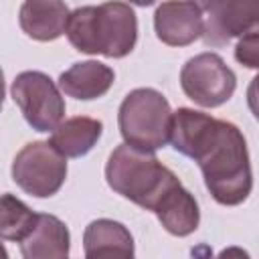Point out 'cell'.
I'll return each instance as SVG.
<instances>
[{
  "label": "cell",
  "mask_w": 259,
  "mask_h": 259,
  "mask_svg": "<svg viewBox=\"0 0 259 259\" xmlns=\"http://www.w3.org/2000/svg\"><path fill=\"white\" fill-rule=\"evenodd\" d=\"M85 255L95 257H132L134 241L127 229L115 221L99 219L85 229Z\"/></svg>",
  "instance_id": "4fadbf2b"
},
{
  "label": "cell",
  "mask_w": 259,
  "mask_h": 259,
  "mask_svg": "<svg viewBox=\"0 0 259 259\" xmlns=\"http://www.w3.org/2000/svg\"><path fill=\"white\" fill-rule=\"evenodd\" d=\"M65 156L51 142H32L24 146L12 164L14 182L28 194L45 198L53 196L65 182Z\"/></svg>",
  "instance_id": "5b68a950"
},
{
  "label": "cell",
  "mask_w": 259,
  "mask_h": 259,
  "mask_svg": "<svg viewBox=\"0 0 259 259\" xmlns=\"http://www.w3.org/2000/svg\"><path fill=\"white\" fill-rule=\"evenodd\" d=\"M172 146L198 162L206 188L221 204H239L251 192V166L237 125L194 109L172 113Z\"/></svg>",
  "instance_id": "6da1fadb"
},
{
  "label": "cell",
  "mask_w": 259,
  "mask_h": 259,
  "mask_svg": "<svg viewBox=\"0 0 259 259\" xmlns=\"http://www.w3.org/2000/svg\"><path fill=\"white\" fill-rule=\"evenodd\" d=\"M36 214L12 194L0 196V237L22 241L32 229Z\"/></svg>",
  "instance_id": "9a60e30c"
},
{
  "label": "cell",
  "mask_w": 259,
  "mask_h": 259,
  "mask_svg": "<svg viewBox=\"0 0 259 259\" xmlns=\"http://www.w3.org/2000/svg\"><path fill=\"white\" fill-rule=\"evenodd\" d=\"M105 176L117 194L154 210L168 233L184 237L198 227L196 200L152 152L119 146L109 156Z\"/></svg>",
  "instance_id": "7a4b0ae2"
},
{
  "label": "cell",
  "mask_w": 259,
  "mask_h": 259,
  "mask_svg": "<svg viewBox=\"0 0 259 259\" xmlns=\"http://www.w3.org/2000/svg\"><path fill=\"white\" fill-rule=\"evenodd\" d=\"M154 26L162 42L184 47L202 34V10L192 0H168L156 10Z\"/></svg>",
  "instance_id": "9c48e42d"
},
{
  "label": "cell",
  "mask_w": 259,
  "mask_h": 259,
  "mask_svg": "<svg viewBox=\"0 0 259 259\" xmlns=\"http://www.w3.org/2000/svg\"><path fill=\"white\" fill-rule=\"evenodd\" d=\"M26 259H61L69 255V231L53 214H36L28 235L20 241Z\"/></svg>",
  "instance_id": "30bf717a"
},
{
  "label": "cell",
  "mask_w": 259,
  "mask_h": 259,
  "mask_svg": "<svg viewBox=\"0 0 259 259\" xmlns=\"http://www.w3.org/2000/svg\"><path fill=\"white\" fill-rule=\"evenodd\" d=\"M208 12L210 16L202 28V36L206 45L221 47L257 26L259 0H217Z\"/></svg>",
  "instance_id": "ba28073f"
},
{
  "label": "cell",
  "mask_w": 259,
  "mask_h": 259,
  "mask_svg": "<svg viewBox=\"0 0 259 259\" xmlns=\"http://www.w3.org/2000/svg\"><path fill=\"white\" fill-rule=\"evenodd\" d=\"M180 85L194 103L202 107H217L231 99L237 79L219 55L202 53L182 67Z\"/></svg>",
  "instance_id": "52a82bcc"
},
{
  "label": "cell",
  "mask_w": 259,
  "mask_h": 259,
  "mask_svg": "<svg viewBox=\"0 0 259 259\" xmlns=\"http://www.w3.org/2000/svg\"><path fill=\"white\" fill-rule=\"evenodd\" d=\"M12 97L24 119L36 132L55 130L65 115V101L57 85L38 71H24L12 83Z\"/></svg>",
  "instance_id": "8992f818"
},
{
  "label": "cell",
  "mask_w": 259,
  "mask_h": 259,
  "mask_svg": "<svg viewBox=\"0 0 259 259\" xmlns=\"http://www.w3.org/2000/svg\"><path fill=\"white\" fill-rule=\"evenodd\" d=\"M101 136V121L93 117H71L53 130L51 144L65 158H79L87 154Z\"/></svg>",
  "instance_id": "5bb4252c"
},
{
  "label": "cell",
  "mask_w": 259,
  "mask_h": 259,
  "mask_svg": "<svg viewBox=\"0 0 259 259\" xmlns=\"http://www.w3.org/2000/svg\"><path fill=\"white\" fill-rule=\"evenodd\" d=\"M192 2H194L200 10H210V8L214 6V2H217V0H192Z\"/></svg>",
  "instance_id": "e0dca14e"
},
{
  "label": "cell",
  "mask_w": 259,
  "mask_h": 259,
  "mask_svg": "<svg viewBox=\"0 0 259 259\" xmlns=\"http://www.w3.org/2000/svg\"><path fill=\"white\" fill-rule=\"evenodd\" d=\"M235 55H237V61L243 63L245 67H251V69L257 67V63H259V34L255 28L243 34V38L237 45Z\"/></svg>",
  "instance_id": "2e32d148"
},
{
  "label": "cell",
  "mask_w": 259,
  "mask_h": 259,
  "mask_svg": "<svg viewBox=\"0 0 259 259\" xmlns=\"http://www.w3.org/2000/svg\"><path fill=\"white\" fill-rule=\"evenodd\" d=\"M0 257H6V249L0 245Z\"/></svg>",
  "instance_id": "ffe728a7"
},
{
  "label": "cell",
  "mask_w": 259,
  "mask_h": 259,
  "mask_svg": "<svg viewBox=\"0 0 259 259\" xmlns=\"http://www.w3.org/2000/svg\"><path fill=\"white\" fill-rule=\"evenodd\" d=\"M119 130L127 146L142 152H156L170 140L172 111L156 89L132 91L119 107Z\"/></svg>",
  "instance_id": "277c9868"
},
{
  "label": "cell",
  "mask_w": 259,
  "mask_h": 259,
  "mask_svg": "<svg viewBox=\"0 0 259 259\" xmlns=\"http://www.w3.org/2000/svg\"><path fill=\"white\" fill-rule=\"evenodd\" d=\"M18 16L22 30L36 40L61 36L69 22V10L63 0H24Z\"/></svg>",
  "instance_id": "8fae6325"
},
{
  "label": "cell",
  "mask_w": 259,
  "mask_h": 259,
  "mask_svg": "<svg viewBox=\"0 0 259 259\" xmlns=\"http://www.w3.org/2000/svg\"><path fill=\"white\" fill-rule=\"evenodd\" d=\"M132 2H136V4H140V6H148V4H152V2H156V0H132Z\"/></svg>",
  "instance_id": "d6986e66"
},
{
  "label": "cell",
  "mask_w": 259,
  "mask_h": 259,
  "mask_svg": "<svg viewBox=\"0 0 259 259\" xmlns=\"http://www.w3.org/2000/svg\"><path fill=\"white\" fill-rule=\"evenodd\" d=\"M2 101H4V75L0 71V109H2Z\"/></svg>",
  "instance_id": "ac0fdd59"
},
{
  "label": "cell",
  "mask_w": 259,
  "mask_h": 259,
  "mask_svg": "<svg viewBox=\"0 0 259 259\" xmlns=\"http://www.w3.org/2000/svg\"><path fill=\"white\" fill-rule=\"evenodd\" d=\"M113 79L115 75L107 65L99 61H85V63H75L71 69H67L61 75L59 85L69 97L95 99L107 93Z\"/></svg>",
  "instance_id": "7c38bea8"
},
{
  "label": "cell",
  "mask_w": 259,
  "mask_h": 259,
  "mask_svg": "<svg viewBox=\"0 0 259 259\" xmlns=\"http://www.w3.org/2000/svg\"><path fill=\"white\" fill-rule=\"evenodd\" d=\"M67 36L71 45L89 55L125 57L138 36L134 10L123 2H105L101 6H83L69 14Z\"/></svg>",
  "instance_id": "3957f363"
}]
</instances>
